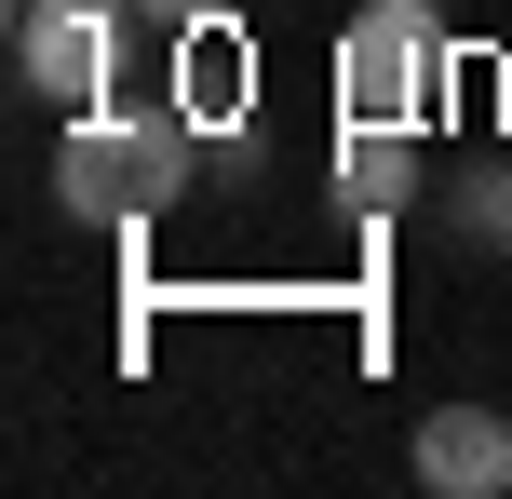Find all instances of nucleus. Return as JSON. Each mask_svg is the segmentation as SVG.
Wrapping results in <instances>:
<instances>
[{
  "mask_svg": "<svg viewBox=\"0 0 512 499\" xmlns=\"http://www.w3.org/2000/svg\"><path fill=\"white\" fill-rule=\"evenodd\" d=\"M54 189H68V216H108V230H135V216H162L189 189V122L176 108H81L68 162H54Z\"/></svg>",
  "mask_w": 512,
  "mask_h": 499,
  "instance_id": "nucleus-1",
  "label": "nucleus"
},
{
  "mask_svg": "<svg viewBox=\"0 0 512 499\" xmlns=\"http://www.w3.org/2000/svg\"><path fill=\"white\" fill-rule=\"evenodd\" d=\"M445 81V27L418 14V0H364L351 27H337V95L378 108V122H418Z\"/></svg>",
  "mask_w": 512,
  "mask_h": 499,
  "instance_id": "nucleus-2",
  "label": "nucleus"
},
{
  "mask_svg": "<svg viewBox=\"0 0 512 499\" xmlns=\"http://www.w3.org/2000/svg\"><path fill=\"white\" fill-rule=\"evenodd\" d=\"M122 14L135 0H27L14 14V81L54 108H95L108 95V54H122Z\"/></svg>",
  "mask_w": 512,
  "mask_h": 499,
  "instance_id": "nucleus-3",
  "label": "nucleus"
},
{
  "mask_svg": "<svg viewBox=\"0 0 512 499\" xmlns=\"http://www.w3.org/2000/svg\"><path fill=\"white\" fill-rule=\"evenodd\" d=\"M418 486L432 499H512V419L499 405H432L418 419Z\"/></svg>",
  "mask_w": 512,
  "mask_h": 499,
  "instance_id": "nucleus-4",
  "label": "nucleus"
},
{
  "mask_svg": "<svg viewBox=\"0 0 512 499\" xmlns=\"http://www.w3.org/2000/svg\"><path fill=\"white\" fill-rule=\"evenodd\" d=\"M337 189H351L364 216H391L418 189V149H405V122H378V108H351V135H337Z\"/></svg>",
  "mask_w": 512,
  "mask_h": 499,
  "instance_id": "nucleus-5",
  "label": "nucleus"
},
{
  "mask_svg": "<svg viewBox=\"0 0 512 499\" xmlns=\"http://www.w3.org/2000/svg\"><path fill=\"white\" fill-rule=\"evenodd\" d=\"M459 230L472 243H512V162H486V176L459 189Z\"/></svg>",
  "mask_w": 512,
  "mask_h": 499,
  "instance_id": "nucleus-6",
  "label": "nucleus"
},
{
  "mask_svg": "<svg viewBox=\"0 0 512 499\" xmlns=\"http://www.w3.org/2000/svg\"><path fill=\"white\" fill-rule=\"evenodd\" d=\"M243 14V0H135V27H176V41H189V27H230Z\"/></svg>",
  "mask_w": 512,
  "mask_h": 499,
  "instance_id": "nucleus-7",
  "label": "nucleus"
}]
</instances>
